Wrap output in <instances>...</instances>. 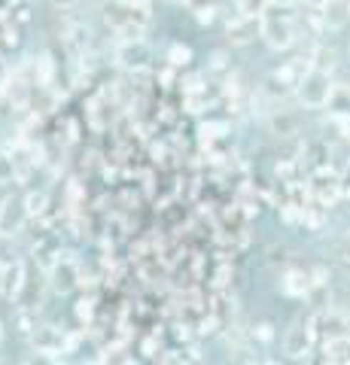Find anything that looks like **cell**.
Here are the masks:
<instances>
[{
    "instance_id": "obj_1",
    "label": "cell",
    "mask_w": 350,
    "mask_h": 365,
    "mask_svg": "<svg viewBox=\"0 0 350 365\" xmlns=\"http://www.w3.org/2000/svg\"><path fill=\"white\" fill-rule=\"evenodd\" d=\"M332 79L326 71H320V67H314V71L304 73L299 83H296V95L304 107L317 110V107H326L329 104V95H332Z\"/></svg>"
},
{
    "instance_id": "obj_2",
    "label": "cell",
    "mask_w": 350,
    "mask_h": 365,
    "mask_svg": "<svg viewBox=\"0 0 350 365\" xmlns=\"http://www.w3.org/2000/svg\"><path fill=\"white\" fill-rule=\"evenodd\" d=\"M262 37L271 49H287L292 46V25L289 19L280 21L277 16H262Z\"/></svg>"
},
{
    "instance_id": "obj_3",
    "label": "cell",
    "mask_w": 350,
    "mask_h": 365,
    "mask_svg": "<svg viewBox=\"0 0 350 365\" xmlns=\"http://www.w3.org/2000/svg\"><path fill=\"white\" fill-rule=\"evenodd\" d=\"M287 353L289 356H304L308 353V347H311V323H292L289 326V332H287Z\"/></svg>"
},
{
    "instance_id": "obj_4",
    "label": "cell",
    "mask_w": 350,
    "mask_h": 365,
    "mask_svg": "<svg viewBox=\"0 0 350 365\" xmlns=\"http://www.w3.org/2000/svg\"><path fill=\"white\" fill-rule=\"evenodd\" d=\"M268 125H271V134H277V137H296L302 128V116L299 113H289V110H280L268 119Z\"/></svg>"
},
{
    "instance_id": "obj_5",
    "label": "cell",
    "mask_w": 350,
    "mask_h": 365,
    "mask_svg": "<svg viewBox=\"0 0 350 365\" xmlns=\"http://www.w3.org/2000/svg\"><path fill=\"white\" fill-rule=\"evenodd\" d=\"M25 216H28V210H25V204H19V201H6L4 207H0V232L4 235H13L16 228L25 222Z\"/></svg>"
},
{
    "instance_id": "obj_6",
    "label": "cell",
    "mask_w": 350,
    "mask_h": 365,
    "mask_svg": "<svg viewBox=\"0 0 350 365\" xmlns=\"http://www.w3.org/2000/svg\"><path fill=\"white\" fill-rule=\"evenodd\" d=\"M350 19V0H326L323 4V21L329 28H344Z\"/></svg>"
},
{
    "instance_id": "obj_7",
    "label": "cell",
    "mask_w": 350,
    "mask_h": 365,
    "mask_svg": "<svg viewBox=\"0 0 350 365\" xmlns=\"http://www.w3.org/2000/svg\"><path fill=\"white\" fill-rule=\"evenodd\" d=\"M253 34H256V28H253V19H250V16H241L238 21H229V40H232L235 46L250 43Z\"/></svg>"
},
{
    "instance_id": "obj_8",
    "label": "cell",
    "mask_w": 350,
    "mask_h": 365,
    "mask_svg": "<svg viewBox=\"0 0 350 365\" xmlns=\"http://www.w3.org/2000/svg\"><path fill=\"white\" fill-rule=\"evenodd\" d=\"M119 58L125 67H143L146 61H150V49H146L143 43H128L125 49L119 52Z\"/></svg>"
},
{
    "instance_id": "obj_9",
    "label": "cell",
    "mask_w": 350,
    "mask_h": 365,
    "mask_svg": "<svg viewBox=\"0 0 350 365\" xmlns=\"http://www.w3.org/2000/svg\"><path fill=\"white\" fill-rule=\"evenodd\" d=\"M21 280H25V265L21 262H13L6 265V277H4V295H19Z\"/></svg>"
},
{
    "instance_id": "obj_10",
    "label": "cell",
    "mask_w": 350,
    "mask_h": 365,
    "mask_svg": "<svg viewBox=\"0 0 350 365\" xmlns=\"http://www.w3.org/2000/svg\"><path fill=\"white\" fill-rule=\"evenodd\" d=\"M329 107L335 116H350V88H344V86H335L332 88V95H329Z\"/></svg>"
},
{
    "instance_id": "obj_11",
    "label": "cell",
    "mask_w": 350,
    "mask_h": 365,
    "mask_svg": "<svg viewBox=\"0 0 350 365\" xmlns=\"http://www.w3.org/2000/svg\"><path fill=\"white\" fill-rule=\"evenodd\" d=\"M326 353H329L332 362H350V341H347V335L329 338V344H326Z\"/></svg>"
},
{
    "instance_id": "obj_12",
    "label": "cell",
    "mask_w": 350,
    "mask_h": 365,
    "mask_svg": "<svg viewBox=\"0 0 350 365\" xmlns=\"http://www.w3.org/2000/svg\"><path fill=\"white\" fill-rule=\"evenodd\" d=\"M52 287L58 289V292H67L73 287V268L67 265V262H61L58 268H55V274H52Z\"/></svg>"
},
{
    "instance_id": "obj_13",
    "label": "cell",
    "mask_w": 350,
    "mask_h": 365,
    "mask_svg": "<svg viewBox=\"0 0 350 365\" xmlns=\"http://www.w3.org/2000/svg\"><path fill=\"white\" fill-rule=\"evenodd\" d=\"M235 4H238V13L241 16L259 19V16H265V9L271 6V0H235Z\"/></svg>"
},
{
    "instance_id": "obj_14",
    "label": "cell",
    "mask_w": 350,
    "mask_h": 365,
    "mask_svg": "<svg viewBox=\"0 0 350 365\" xmlns=\"http://www.w3.org/2000/svg\"><path fill=\"white\" fill-rule=\"evenodd\" d=\"M13 177H16V158L0 153V182H9Z\"/></svg>"
},
{
    "instance_id": "obj_15",
    "label": "cell",
    "mask_w": 350,
    "mask_h": 365,
    "mask_svg": "<svg viewBox=\"0 0 350 365\" xmlns=\"http://www.w3.org/2000/svg\"><path fill=\"white\" fill-rule=\"evenodd\" d=\"M6 237H9V235L0 232V262H4V259L9 256V241H6Z\"/></svg>"
},
{
    "instance_id": "obj_16",
    "label": "cell",
    "mask_w": 350,
    "mask_h": 365,
    "mask_svg": "<svg viewBox=\"0 0 350 365\" xmlns=\"http://www.w3.org/2000/svg\"><path fill=\"white\" fill-rule=\"evenodd\" d=\"M52 4H55V6H61V9H71V6L80 4V0H52Z\"/></svg>"
},
{
    "instance_id": "obj_17",
    "label": "cell",
    "mask_w": 350,
    "mask_h": 365,
    "mask_svg": "<svg viewBox=\"0 0 350 365\" xmlns=\"http://www.w3.org/2000/svg\"><path fill=\"white\" fill-rule=\"evenodd\" d=\"M341 253H344V259L350 262V232L344 235V244H341Z\"/></svg>"
},
{
    "instance_id": "obj_18",
    "label": "cell",
    "mask_w": 350,
    "mask_h": 365,
    "mask_svg": "<svg viewBox=\"0 0 350 365\" xmlns=\"http://www.w3.org/2000/svg\"><path fill=\"white\" fill-rule=\"evenodd\" d=\"M4 277H6V265L0 262V295H4Z\"/></svg>"
},
{
    "instance_id": "obj_19",
    "label": "cell",
    "mask_w": 350,
    "mask_h": 365,
    "mask_svg": "<svg viewBox=\"0 0 350 365\" xmlns=\"http://www.w3.org/2000/svg\"><path fill=\"white\" fill-rule=\"evenodd\" d=\"M302 4H308V6H323L326 0H302Z\"/></svg>"
}]
</instances>
